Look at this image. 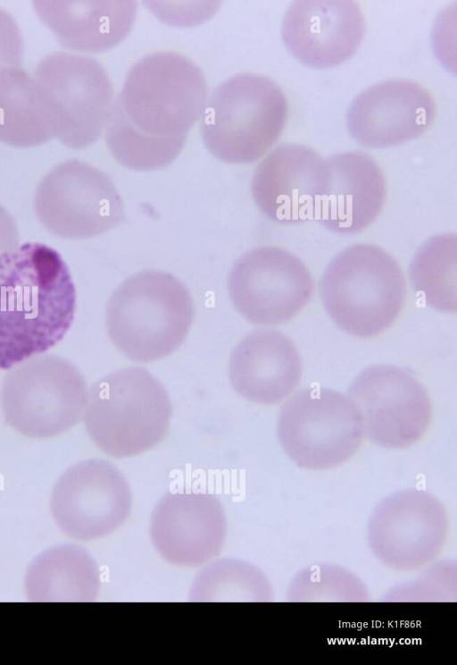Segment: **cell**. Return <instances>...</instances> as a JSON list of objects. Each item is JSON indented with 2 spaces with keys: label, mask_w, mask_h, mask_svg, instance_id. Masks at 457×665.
<instances>
[{
  "label": "cell",
  "mask_w": 457,
  "mask_h": 665,
  "mask_svg": "<svg viewBox=\"0 0 457 665\" xmlns=\"http://www.w3.org/2000/svg\"><path fill=\"white\" fill-rule=\"evenodd\" d=\"M207 93L204 73L186 56L145 55L130 68L113 101L105 135L112 155L136 171L167 166L185 146Z\"/></svg>",
  "instance_id": "1"
},
{
  "label": "cell",
  "mask_w": 457,
  "mask_h": 665,
  "mask_svg": "<svg viewBox=\"0 0 457 665\" xmlns=\"http://www.w3.org/2000/svg\"><path fill=\"white\" fill-rule=\"evenodd\" d=\"M457 238L440 234L416 252L410 266L413 289L431 307L454 313L457 308Z\"/></svg>",
  "instance_id": "24"
},
{
  "label": "cell",
  "mask_w": 457,
  "mask_h": 665,
  "mask_svg": "<svg viewBox=\"0 0 457 665\" xmlns=\"http://www.w3.org/2000/svg\"><path fill=\"white\" fill-rule=\"evenodd\" d=\"M226 531L223 507L208 492L166 494L154 508L149 526L156 551L179 567L201 566L218 556Z\"/></svg>",
  "instance_id": "17"
},
{
  "label": "cell",
  "mask_w": 457,
  "mask_h": 665,
  "mask_svg": "<svg viewBox=\"0 0 457 665\" xmlns=\"http://www.w3.org/2000/svg\"><path fill=\"white\" fill-rule=\"evenodd\" d=\"M271 599L270 584L259 568L229 558L215 560L201 569L189 593V600L195 602H262Z\"/></svg>",
  "instance_id": "25"
},
{
  "label": "cell",
  "mask_w": 457,
  "mask_h": 665,
  "mask_svg": "<svg viewBox=\"0 0 457 665\" xmlns=\"http://www.w3.org/2000/svg\"><path fill=\"white\" fill-rule=\"evenodd\" d=\"M436 102L417 82L395 79L361 91L346 114L350 135L370 148L397 146L422 136L436 117Z\"/></svg>",
  "instance_id": "16"
},
{
  "label": "cell",
  "mask_w": 457,
  "mask_h": 665,
  "mask_svg": "<svg viewBox=\"0 0 457 665\" xmlns=\"http://www.w3.org/2000/svg\"><path fill=\"white\" fill-rule=\"evenodd\" d=\"M450 567L440 566L433 568L420 579L410 584L407 588L400 590V593H407L398 597L411 599L412 601H449L450 590L456 589L455 574L450 576Z\"/></svg>",
  "instance_id": "27"
},
{
  "label": "cell",
  "mask_w": 457,
  "mask_h": 665,
  "mask_svg": "<svg viewBox=\"0 0 457 665\" xmlns=\"http://www.w3.org/2000/svg\"><path fill=\"white\" fill-rule=\"evenodd\" d=\"M231 301L257 325H278L294 318L311 300L314 284L300 258L273 246L244 253L228 277Z\"/></svg>",
  "instance_id": "10"
},
{
  "label": "cell",
  "mask_w": 457,
  "mask_h": 665,
  "mask_svg": "<svg viewBox=\"0 0 457 665\" xmlns=\"http://www.w3.org/2000/svg\"><path fill=\"white\" fill-rule=\"evenodd\" d=\"M37 14L66 48L97 53L121 42L131 30L137 4L131 0H37Z\"/></svg>",
  "instance_id": "21"
},
{
  "label": "cell",
  "mask_w": 457,
  "mask_h": 665,
  "mask_svg": "<svg viewBox=\"0 0 457 665\" xmlns=\"http://www.w3.org/2000/svg\"><path fill=\"white\" fill-rule=\"evenodd\" d=\"M36 215L51 233L70 240L87 239L121 223V198L108 174L77 159L55 165L38 183Z\"/></svg>",
  "instance_id": "9"
},
{
  "label": "cell",
  "mask_w": 457,
  "mask_h": 665,
  "mask_svg": "<svg viewBox=\"0 0 457 665\" xmlns=\"http://www.w3.org/2000/svg\"><path fill=\"white\" fill-rule=\"evenodd\" d=\"M328 315L345 332L377 336L399 316L406 282L398 262L382 248L354 244L328 265L319 283Z\"/></svg>",
  "instance_id": "4"
},
{
  "label": "cell",
  "mask_w": 457,
  "mask_h": 665,
  "mask_svg": "<svg viewBox=\"0 0 457 665\" xmlns=\"http://www.w3.org/2000/svg\"><path fill=\"white\" fill-rule=\"evenodd\" d=\"M288 106L280 87L256 73L234 75L207 97L200 116L206 148L228 164H249L262 157L278 139Z\"/></svg>",
  "instance_id": "6"
},
{
  "label": "cell",
  "mask_w": 457,
  "mask_h": 665,
  "mask_svg": "<svg viewBox=\"0 0 457 665\" xmlns=\"http://www.w3.org/2000/svg\"><path fill=\"white\" fill-rule=\"evenodd\" d=\"M194 314L192 296L178 278L163 271H143L113 291L106 328L112 342L129 359L153 362L181 346Z\"/></svg>",
  "instance_id": "3"
},
{
  "label": "cell",
  "mask_w": 457,
  "mask_h": 665,
  "mask_svg": "<svg viewBox=\"0 0 457 665\" xmlns=\"http://www.w3.org/2000/svg\"><path fill=\"white\" fill-rule=\"evenodd\" d=\"M22 54L21 29L14 18L0 8V71L19 68Z\"/></svg>",
  "instance_id": "28"
},
{
  "label": "cell",
  "mask_w": 457,
  "mask_h": 665,
  "mask_svg": "<svg viewBox=\"0 0 457 665\" xmlns=\"http://www.w3.org/2000/svg\"><path fill=\"white\" fill-rule=\"evenodd\" d=\"M288 596L295 602H359L365 600L367 591L349 571L322 565L299 573Z\"/></svg>",
  "instance_id": "26"
},
{
  "label": "cell",
  "mask_w": 457,
  "mask_h": 665,
  "mask_svg": "<svg viewBox=\"0 0 457 665\" xmlns=\"http://www.w3.org/2000/svg\"><path fill=\"white\" fill-rule=\"evenodd\" d=\"M87 384L71 361L52 354L33 357L5 375L0 391L4 421L37 439L59 435L81 418Z\"/></svg>",
  "instance_id": "7"
},
{
  "label": "cell",
  "mask_w": 457,
  "mask_h": 665,
  "mask_svg": "<svg viewBox=\"0 0 457 665\" xmlns=\"http://www.w3.org/2000/svg\"><path fill=\"white\" fill-rule=\"evenodd\" d=\"M302 361L293 341L273 329H257L233 349L228 362L230 383L252 402L273 405L296 388Z\"/></svg>",
  "instance_id": "20"
},
{
  "label": "cell",
  "mask_w": 457,
  "mask_h": 665,
  "mask_svg": "<svg viewBox=\"0 0 457 665\" xmlns=\"http://www.w3.org/2000/svg\"><path fill=\"white\" fill-rule=\"evenodd\" d=\"M61 116L45 88L20 68L0 71V141L31 147L59 137Z\"/></svg>",
  "instance_id": "22"
},
{
  "label": "cell",
  "mask_w": 457,
  "mask_h": 665,
  "mask_svg": "<svg viewBox=\"0 0 457 665\" xmlns=\"http://www.w3.org/2000/svg\"><path fill=\"white\" fill-rule=\"evenodd\" d=\"M50 507L65 535L89 542L123 525L131 511L132 494L115 467L92 459L75 464L61 476L53 489Z\"/></svg>",
  "instance_id": "13"
},
{
  "label": "cell",
  "mask_w": 457,
  "mask_h": 665,
  "mask_svg": "<svg viewBox=\"0 0 457 665\" xmlns=\"http://www.w3.org/2000/svg\"><path fill=\"white\" fill-rule=\"evenodd\" d=\"M277 433L284 451L298 467L324 470L354 455L363 428L349 396L312 387L298 391L281 407Z\"/></svg>",
  "instance_id": "8"
},
{
  "label": "cell",
  "mask_w": 457,
  "mask_h": 665,
  "mask_svg": "<svg viewBox=\"0 0 457 665\" xmlns=\"http://www.w3.org/2000/svg\"><path fill=\"white\" fill-rule=\"evenodd\" d=\"M447 531L443 504L425 491L409 489L386 497L378 505L369 524V542L384 565L411 571L438 555Z\"/></svg>",
  "instance_id": "14"
},
{
  "label": "cell",
  "mask_w": 457,
  "mask_h": 665,
  "mask_svg": "<svg viewBox=\"0 0 457 665\" xmlns=\"http://www.w3.org/2000/svg\"><path fill=\"white\" fill-rule=\"evenodd\" d=\"M32 75L58 108V139L77 149L95 143L106 129L114 101L104 66L90 56L56 52L39 61Z\"/></svg>",
  "instance_id": "12"
},
{
  "label": "cell",
  "mask_w": 457,
  "mask_h": 665,
  "mask_svg": "<svg viewBox=\"0 0 457 665\" xmlns=\"http://www.w3.org/2000/svg\"><path fill=\"white\" fill-rule=\"evenodd\" d=\"M328 181L326 159L310 147L287 143L272 149L257 165L251 191L267 218L299 223L315 217Z\"/></svg>",
  "instance_id": "15"
},
{
  "label": "cell",
  "mask_w": 457,
  "mask_h": 665,
  "mask_svg": "<svg viewBox=\"0 0 457 665\" xmlns=\"http://www.w3.org/2000/svg\"><path fill=\"white\" fill-rule=\"evenodd\" d=\"M171 404L163 385L146 369L129 367L96 381L87 393L84 423L106 455L123 459L161 442L170 427Z\"/></svg>",
  "instance_id": "5"
},
{
  "label": "cell",
  "mask_w": 457,
  "mask_h": 665,
  "mask_svg": "<svg viewBox=\"0 0 457 665\" xmlns=\"http://www.w3.org/2000/svg\"><path fill=\"white\" fill-rule=\"evenodd\" d=\"M365 20L353 0H297L281 25L286 48L301 63L317 69L339 65L360 46Z\"/></svg>",
  "instance_id": "18"
},
{
  "label": "cell",
  "mask_w": 457,
  "mask_h": 665,
  "mask_svg": "<svg viewBox=\"0 0 457 665\" xmlns=\"http://www.w3.org/2000/svg\"><path fill=\"white\" fill-rule=\"evenodd\" d=\"M348 396L359 410L365 437L386 449L414 444L431 421L432 405L426 389L395 366L364 369L352 383Z\"/></svg>",
  "instance_id": "11"
},
{
  "label": "cell",
  "mask_w": 457,
  "mask_h": 665,
  "mask_svg": "<svg viewBox=\"0 0 457 665\" xmlns=\"http://www.w3.org/2000/svg\"><path fill=\"white\" fill-rule=\"evenodd\" d=\"M328 181L315 219L343 235L361 231L379 215L386 200V181L374 159L361 151L326 159Z\"/></svg>",
  "instance_id": "19"
},
{
  "label": "cell",
  "mask_w": 457,
  "mask_h": 665,
  "mask_svg": "<svg viewBox=\"0 0 457 665\" xmlns=\"http://www.w3.org/2000/svg\"><path fill=\"white\" fill-rule=\"evenodd\" d=\"M76 290L53 248L27 242L0 256V369L48 350L74 319Z\"/></svg>",
  "instance_id": "2"
},
{
  "label": "cell",
  "mask_w": 457,
  "mask_h": 665,
  "mask_svg": "<svg viewBox=\"0 0 457 665\" xmlns=\"http://www.w3.org/2000/svg\"><path fill=\"white\" fill-rule=\"evenodd\" d=\"M101 585L100 571L80 546L62 544L46 550L29 565L25 592L31 602H95Z\"/></svg>",
  "instance_id": "23"
},
{
  "label": "cell",
  "mask_w": 457,
  "mask_h": 665,
  "mask_svg": "<svg viewBox=\"0 0 457 665\" xmlns=\"http://www.w3.org/2000/svg\"><path fill=\"white\" fill-rule=\"evenodd\" d=\"M19 240L15 220L5 208L0 206V256L16 248Z\"/></svg>",
  "instance_id": "29"
}]
</instances>
